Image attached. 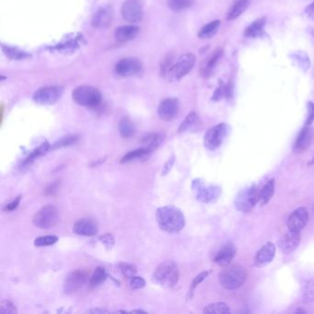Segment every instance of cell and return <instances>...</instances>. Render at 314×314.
I'll return each mask as SVG.
<instances>
[{"label": "cell", "instance_id": "1", "mask_svg": "<svg viewBox=\"0 0 314 314\" xmlns=\"http://www.w3.org/2000/svg\"><path fill=\"white\" fill-rule=\"evenodd\" d=\"M156 221L160 230L168 233H178L185 226V218L174 205H165L156 211Z\"/></svg>", "mask_w": 314, "mask_h": 314}, {"label": "cell", "instance_id": "2", "mask_svg": "<svg viewBox=\"0 0 314 314\" xmlns=\"http://www.w3.org/2000/svg\"><path fill=\"white\" fill-rule=\"evenodd\" d=\"M180 272L176 264L172 261L161 263L155 270L152 281L160 287L171 288L179 281Z\"/></svg>", "mask_w": 314, "mask_h": 314}, {"label": "cell", "instance_id": "3", "mask_svg": "<svg viewBox=\"0 0 314 314\" xmlns=\"http://www.w3.org/2000/svg\"><path fill=\"white\" fill-rule=\"evenodd\" d=\"M73 100L80 106L95 109L101 103V93L97 88L82 85L75 88L72 92Z\"/></svg>", "mask_w": 314, "mask_h": 314}, {"label": "cell", "instance_id": "4", "mask_svg": "<svg viewBox=\"0 0 314 314\" xmlns=\"http://www.w3.org/2000/svg\"><path fill=\"white\" fill-rule=\"evenodd\" d=\"M247 279V272L243 266H231L221 271L220 274V283L221 286L229 289L234 290L243 287Z\"/></svg>", "mask_w": 314, "mask_h": 314}, {"label": "cell", "instance_id": "5", "mask_svg": "<svg viewBox=\"0 0 314 314\" xmlns=\"http://www.w3.org/2000/svg\"><path fill=\"white\" fill-rule=\"evenodd\" d=\"M195 60V55L192 53L181 55L174 63H171L169 69L166 72L165 76L170 81H178L182 79L193 69Z\"/></svg>", "mask_w": 314, "mask_h": 314}, {"label": "cell", "instance_id": "6", "mask_svg": "<svg viewBox=\"0 0 314 314\" xmlns=\"http://www.w3.org/2000/svg\"><path fill=\"white\" fill-rule=\"evenodd\" d=\"M59 221L58 210L53 204H46L33 216V223L40 229L47 230L55 227Z\"/></svg>", "mask_w": 314, "mask_h": 314}, {"label": "cell", "instance_id": "7", "mask_svg": "<svg viewBox=\"0 0 314 314\" xmlns=\"http://www.w3.org/2000/svg\"><path fill=\"white\" fill-rule=\"evenodd\" d=\"M258 201H259V192L256 185L253 184L239 192L234 201V204L239 211L247 213L252 211Z\"/></svg>", "mask_w": 314, "mask_h": 314}, {"label": "cell", "instance_id": "8", "mask_svg": "<svg viewBox=\"0 0 314 314\" xmlns=\"http://www.w3.org/2000/svg\"><path fill=\"white\" fill-rule=\"evenodd\" d=\"M192 189L195 193V197L204 204L215 203L221 195V188L217 185H204L200 179H195L192 182Z\"/></svg>", "mask_w": 314, "mask_h": 314}, {"label": "cell", "instance_id": "9", "mask_svg": "<svg viewBox=\"0 0 314 314\" xmlns=\"http://www.w3.org/2000/svg\"><path fill=\"white\" fill-rule=\"evenodd\" d=\"M89 269H75L70 272L65 279L64 290L67 295H72L81 289L89 280Z\"/></svg>", "mask_w": 314, "mask_h": 314}, {"label": "cell", "instance_id": "10", "mask_svg": "<svg viewBox=\"0 0 314 314\" xmlns=\"http://www.w3.org/2000/svg\"><path fill=\"white\" fill-rule=\"evenodd\" d=\"M229 132L230 127L226 124H220L208 129L204 135V144L205 148L210 150H216L221 148Z\"/></svg>", "mask_w": 314, "mask_h": 314}, {"label": "cell", "instance_id": "11", "mask_svg": "<svg viewBox=\"0 0 314 314\" xmlns=\"http://www.w3.org/2000/svg\"><path fill=\"white\" fill-rule=\"evenodd\" d=\"M115 71L119 77H137L143 73V66L137 58L127 57L116 63Z\"/></svg>", "mask_w": 314, "mask_h": 314}, {"label": "cell", "instance_id": "12", "mask_svg": "<svg viewBox=\"0 0 314 314\" xmlns=\"http://www.w3.org/2000/svg\"><path fill=\"white\" fill-rule=\"evenodd\" d=\"M63 94V88L58 86H48L39 88L33 94L34 102L41 105H52L56 103Z\"/></svg>", "mask_w": 314, "mask_h": 314}, {"label": "cell", "instance_id": "13", "mask_svg": "<svg viewBox=\"0 0 314 314\" xmlns=\"http://www.w3.org/2000/svg\"><path fill=\"white\" fill-rule=\"evenodd\" d=\"M121 12L127 22H139L143 18V6L140 0H127L122 6Z\"/></svg>", "mask_w": 314, "mask_h": 314}, {"label": "cell", "instance_id": "14", "mask_svg": "<svg viewBox=\"0 0 314 314\" xmlns=\"http://www.w3.org/2000/svg\"><path fill=\"white\" fill-rule=\"evenodd\" d=\"M179 107V100L175 98L162 99L158 107V116L163 121H171L178 115Z\"/></svg>", "mask_w": 314, "mask_h": 314}, {"label": "cell", "instance_id": "15", "mask_svg": "<svg viewBox=\"0 0 314 314\" xmlns=\"http://www.w3.org/2000/svg\"><path fill=\"white\" fill-rule=\"evenodd\" d=\"M309 221V212L305 207H298L292 214L289 216L287 220L288 231L300 232L307 225Z\"/></svg>", "mask_w": 314, "mask_h": 314}, {"label": "cell", "instance_id": "16", "mask_svg": "<svg viewBox=\"0 0 314 314\" xmlns=\"http://www.w3.org/2000/svg\"><path fill=\"white\" fill-rule=\"evenodd\" d=\"M276 254V246L275 244L271 242L264 244L254 258V265L257 267H264L265 265L270 264L274 259Z\"/></svg>", "mask_w": 314, "mask_h": 314}, {"label": "cell", "instance_id": "17", "mask_svg": "<svg viewBox=\"0 0 314 314\" xmlns=\"http://www.w3.org/2000/svg\"><path fill=\"white\" fill-rule=\"evenodd\" d=\"M113 17H114V12L111 7L109 6L101 7L94 13L92 20H91V25L95 29L107 28L113 21Z\"/></svg>", "mask_w": 314, "mask_h": 314}, {"label": "cell", "instance_id": "18", "mask_svg": "<svg viewBox=\"0 0 314 314\" xmlns=\"http://www.w3.org/2000/svg\"><path fill=\"white\" fill-rule=\"evenodd\" d=\"M300 232L288 231L278 242V247L284 254H290L294 252L300 243Z\"/></svg>", "mask_w": 314, "mask_h": 314}, {"label": "cell", "instance_id": "19", "mask_svg": "<svg viewBox=\"0 0 314 314\" xmlns=\"http://www.w3.org/2000/svg\"><path fill=\"white\" fill-rule=\"evenodd\" d=\"M223 55V50L219 48L216 49L211 55L202 63V66L200 68L201 76L204 78H208L213 75L215 71L216 66L220 63L221 57Z\"/></svg>", "mask_w": 314, "mask_h": 314}, {"label": "cell", "instance_id": "20", "mask_svg": "<svg viewBox=\"0 0 314 314\" xmlns=\"http://www.w3.org/2000/svg\"><path fill=\"white\" fill-rule=\"evenodd\" d=\"M314 138V132L310 126L305 127L298 133V137L294 144V150L296 152H303L304 150L309 148L310 144L312 143Z\"/></svg>", "mask_w": 314, "mask_h": 314}, {"label": "cell", "instance_id": "21", "mask_svg": "<svg viewBox=\"0 0 314 314\" xmlns=\"http://www.w3.org/2000/svg\"><path fill=\"white\" fill-rule=\"evenodd\" d=\"M236 254V247L232 243H228L221 247L214 257V262L218 265L226 267L232 263Z\"/></svg>", "mask_w": 314, "mask_h": 314}, {"label": "cell", "instance_id": "22", "mask_svg": "<svg viewBox=\"0 0 314 314\" xmlns=\"http://www.w3.org/2000/svg\"><path fill=\"white\" fill-rule=\"evenodd\" d=\"M73 232L80 236H94L98 233V226L95 221L90 219H82L75 223Z\"/></svg>", "mask_w": 314, "mask_h": 314}, {"label": "cell", "instance_id": "23", "mask_svg": "<svg viewBox=\"0 0 314 314\" xmlns=\"http://www.w3.org/2000/svg\"><path fill=\"white\" fill-rule=\"evenodd\" d=\"M139 33V27L136 25H124L116 28L115 36L118 42L127 43L132 41L138 36Z\"/></svg>", "mask_w": 314, "mask_h": 314}, {"label": "cell", "instance_id": "24", "mask_svg": "<svg viewBox=\"0 0 314 314\" xmlns=\"http://www.w3.org/2000/svg\"><path fill=\"white\" fill-rule=\"evenodd\" d=\"M151 153H152V151L149 148L143 147V148L135 149L133 151L128 152L127 154L125 155L122 158L120 162L122 164H124V163H129V162H134V161L147 160Z\"/></svg>", "mask_w": 314, "mask_h": 314}, {"label": "cell", "instance_id": "25", "mask_svg": "<svg viewBox=\"0 0 314 314\" xmlns=\"http://www.w3.org/2000/svg\"><path fill=\"white\" fill-rule=\"evenodd\" d=\"M265 18H261L253 22L249 27L244 31V36L247 38H257L262 36L265 33Z\"/></svg>", "mask_w": 314, "mask_h": 314}, {"label": "cell", "instance_id": "26", "mask_svg": "<svg viewBox=\"0 0 314 314\" xmlns=\"http://www.w3.org/2000/svg\"><path fill=\"white\" fill-rule=\"evenodd\" d=\"M251 2L252 0H236L229 11L227 19L229 21H234L238 19L244 11L248 9Z\"/></svg>", "mask_w": 314, "mask_h": 314}, {"label": "cell", "instance_id": "27", "mask_svg": "<svg viewBox=\"0 0 314 314\" xmlns=\"http://www.w3.org/2000/svg\"><path fill=\"white\" fill-rule=\"evenodd\" d=\"M163 139H164V136L162 134L151 133L143 137V138L141 139V143L143 144L144 147L149 148L153 152L160 147Z\"/></svg>", "mask_w": 314, "mask_h": 314}, {"label": "cell", "instance_id": "28", "mask_svg": "<svg viewBox=\"0 0 314 314\" xmlns=\"http://www.w3.org/2000/svg\"><path fill=\"white\" fill-rule=\"evenodd\" d=\"M275 193V180L267 181L259 193V202L261 205H265L270 201Z\"/></svg>", "mask_w": 314, "mask_h": 314}, {"label": "cell", "instance_id": "29", "mask_svg": "<svg viewBox=\"0 0 314 314\" xmlns=\"http://www.w3.org/2000/svg\"><path fill=\"white\" fill-rule=\"evenodd\" d=\"M136 132V128L133 123L128 117L122 118L119 123V133L123 138H132Z\"/></svg>", "mask_w": 314, "mask_h": 314}, {"label": "cell", "instance_id": "30", "mask_svg": "<svg viewBox=\"0 0 314 314\" xmlns=\"http://www.w3.org/2000/svg\"><path fill=\"white\" fill-rule=\"evenodd\" d=\"M221 26V21H213L204 25L198 33V37L201 39H211L218 33Z\"/></svg>", "mask_w": 314, "mask_h": 314}, {"label": "cell", "instance_id": "31", "mask_svg": "<svg viewBox=\"0 0 314 314\" xmlns=\"http://www.w3.org/2000/svg\"><path fill=\"white\" fill-rule=\"evenodd\" d=\"M2 51L9 58L13 60H22L31 57V55L26 52L9 45H2Z\"/></svg>", "mask_w": 314, "mask_h": 314}, {"label": "cell", "instance_id": "32", "mask_svg": "<svg viewBox=\"0 0 314 314\" xmlns=\"http://www.w3.org/2000/svg\"><path fill=\"white\" fill-rule=\"evenodd\" d=\"M232 97V83L223 84L222 81L220 83V87L216 89L215 93L213 95L212 99L218 101L221 99H231Z\"/></svg>", "mask_w": 314, "mask_h": 314}, {"label": "cell", "instance_id": "33", "mask_svg": "<svg viewBox=\"0 0 314 314\" xmlns=\"http://www.w3.org/2000/svg\"><path fill=\"white\" fill-rule=\"evenodd\" d=\"M49 149H51L50 144L47 141H44L39 146L38 148L33 149L31 154L29 155L24 160V164H31L34 160H37L38 158L45 154Z\"/></svg>", "mask_w": 314, "mask_h": 314}, {"label": "cell", "instance_id": "34", "mask_svg": "<svg viewBox=\"0 0 314 314\" xmlns=\"http://www.w3.org/2000/svg\"><path fill=\"white\" fill-rule=\"evenodd\" d=\"M107 278V274L104 267L99 266L94 270L92 275L90 276L89 278V286L91 287H96L99 286L100 284H102Z\"/></svg>", "mask_w": 314, "mask_h": 314}, {"label": "cell", "instance_id": "35", "mask_svg": "<svg viewBox=\"0 0 314 314\" xmlns=\"http://www.w3.org/2000/svg\"><path fill=\"white\" fill-rule=\"evenodd\" d=\"M199 123V117L195 113H190L185 119L182 121L181 126L179 127V133L187 132L189 130L193 129V127H196Z\"/></svg>", "mask_w": 314, "mask_h": 314}, {"label": "cell", "instance_id": "36", "mask_svg": "<svg viewBox=\"0 0 314 314\" xmlns=\"http://www.w3.org/2000/svg\"><path fill=\"white\" fill-rule=\"evenodd\" d=\"M302 300L304 303H311L314 301V279L305 282L302 287Z\"/></svg>", "mask_w": 314, "mask_h": 314}, {"label": "cell", "instance_id": "37", "mask_svg": "<svg viewBox=\"0 0 314 314\" xmlns=\"http://www.w3.org/2000/svg\"><path fill=\"white\" fill-rule=\"evenodd\" d=\"M193 0H168V7L174 12L186 11L193 5Z\"/></svg>", "mask_w": 314, "mask_h": 314}, {"label": "cell", "instance_id": "38", "mask_svg": "<svg viewBox=\"0 0 314 314\" xmlns=\"http://www.w3.org/2000/svg\"><path fill=\"white\" fill-rule=\"evenodd\" d=\"M204 313H230L229 305L224 302H215L206 306L203 310Z\"/></svg>", "mask_w": 314, "mask_h": 314}, {"label": "cell", "instance_id": "39", "mask_svg": "<svg viewBox=\"0 0 314 314\" xmlns=\"http://www.w3.org/2000/svg\"><path fill=\"white\" fill-rule=\"evenodd\" d=\"M79 139L78 135H67L66 137H63L60 140L56 141L52 147L51 149L55 150V149H61V148H65V147H69L77 142V140Z\"/></svg>", "mask_w": 314, "mask_h": 314}, {"label": "cell", "instance_id": "40", "mask_svg": "<svg viewBox=\"0 0 314 314\" xmlns=\"http://www.w3.org/2000/svg\"><path fill=\"white\" fill-rule=\"evenodd\" d=\"M58 237L54 235H46L42 237L36 238L34 241V245L36 247H45V246H51L57 243Z\"/></svg>", "mask_w": 314, "mask_h": 314}, {"label": "cell", "instance_id": "41", "mask_svg": "<svg viewBox=\"0 0 314 314\" xmlns=\"http://www.w3.org/2000/svg\"><path fill=\"white\" fill-rule=\"evenodd\" d=\"M210 273H211V271H204L193 278V281L191 283L190 288H189V297L190 298L193 296V293L195 290V288L198 287L199 285L204 281L207 276H210Z\"/></svg>", "mask_w": 314, "mask_h": 314}, {"label": "cell", "instance_id": "42", "mask_svg": "<svg viewBox=\"0 0 314 314\" xmlns=\"http://www.w3.org/2000/svg\"><path fill=\"white\" fill-rule=\"evenodd\" d=\"M118 267L122 272V274L127 278H132L133 276H136L137 274V267L134 265L128 264V263H119Z\"/></svg>", "mask_w": 314, "mask_h": 314}, {"label": "cell", "instance_id": "43", "mask_svg": "<svg viewBox=\"0 0 314 314\" xmlns=\"http://www.w3.org/2000/svg\"><path fill=\"white\" fill-rule=\"evenodd\" d=\"M0 311L3 313L17 314L18 309L16 306L11 302V300L4 299L0 303Z\"/></svg>", "mask_w": 314, "mask_h": 314}, {"label": "cell", "instance_id": "44", "mask_svg": "<svg viewBox=\"0 0 314 314\" xmlns=\"http://www.w3.org/2000/svg\"><path fill=\"white\" fill-rule=\"evenodd\" d=\"M99 240L100 241V243H102L108 250L113 248L115 243H116L115 238L110 233H106V234L99 236Z\"/></svg>", "mask_w": 314, "mask_h": 314}, {"label": "cell", "instance_id": "45", "mask_svg": "<svg viewBox=\"0 0 314 314\" xmlns=\"http://www.w3.org/2000/svg\"><path fill=\"white\" fill-rule=\"evenodd\" d=\"M146 285V282L144 280L143 277L141 276H133L131 278V281H130V287H132L133 289H140V288H143Z\"/></svg>", "mask_w": 314, "mask_h": 314}, {"label": "cell", "instance_id": "46", "mask_svg": "<svg viewBox=\"0 0 314 314\" xmlns=\"http://www.w3.org/2000/svg\"><path fill=\"white\" fill-rule=\"evenodd\" d=\"M59 187H60V182L59 181L53 182V183L50 184L49 186L45 188L44 194L45 195H55V193H57Z\"/></svg>", "mask_w": 314, "mask_h": 314}, {"label": "cell", "instance_id": "47", "mask_svg": "<svg viewBox=\"0 0 314 314\" xmlns=\"http://www.w3.org/2000/svg\"><path fill=\"white\" fill-rule=\"evenodd\" d=\"M22 197V195H19V196H18L17 198L14 199L12 202L6 204L5 206L3 207V211H5V212H11V211L16 210L17 207L19 206L20 203H21Z\"/></svg>", "mask_w": 314, "mask_h": 314}, {"label": "cell", "instance_id": "48", "mask_svg": "<svg viewBox=\"0 0 314 314\" xmlns=\"http://www.w3.org/2000/svg\"><path fill=\"white\" fill-rule=\"evenodd\" d=\"M314 122V103L311 101L308 102V117L306 120V125L310 126Z\"/></svg>", "mask_w": 314, "mask_h": 314}, {"label": "cell", "instance_id": "49", "mask_svg": "<svg viewBox=\"0 0 314 314\" xmlns=\"http://www.w3.org/2000/svg\"><path fill=\"white\" fill-rule=\"evenodd\" d=\"M174 160H175V156H174V154H171V158L167 160L165 164H164L163 170H162V172H161L162 175H166L169 171H171V167L174 163Z\"/></svg>", "mask_w": 314, "mask_h": 314}, {"label": "cell", "instance_id": "50", "mask_svg": "<svg viewBox=\"0 0 314 314\" xmlns=\"http://www.w3.org/2000/svg\"><path fill=\"white\" fill-rule=\"evenodd\" d=\"M306 14H307V16L309 17L310 20H314V2L307 7Z\"/></svg>", "mask_w": 314, "mask_h": 314}, {"label": "cell", "instance_id": "51", "mask_svg": "<svg viewBox=\"0 0 314 314\" xmlns=\"http://www.w3.org/2000/svg\"><path fill=\"white\" fill-rule=\"evenodd\" d=\"M88 312H91V313H103V312H108L107 310H105V309H90V310H88Z\"/></svg>", "mask_w": 314, "mask_h": 314}, {"label": "cell", "instance_id": "52", "mask_svg": "<svg viewBox=\"0 0 314 314\" xmlns=\"http://www.w3.org/2000/svg\"><path fill=\"white\" fill-rule=\"evenodd\" d=\"M130 312H142V313H147L146 310H142V309H133Z\"/></svg>", "mask_w": 314, "mask_h": 314}, {"label": "cell", "instance_id": "53", "mask_svg": "<svg viewBox=\"0 0 314 314\" xmlns=\"http://www.w3.org/2000/svg\"><path fill=\"white\" fill-rule=\"evenodd\" d=\"M313 212H314V206H313Z\"/></svg>", "mask_w": 314, "mask_h": 314}]
</instances>
